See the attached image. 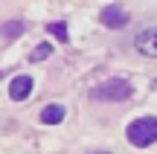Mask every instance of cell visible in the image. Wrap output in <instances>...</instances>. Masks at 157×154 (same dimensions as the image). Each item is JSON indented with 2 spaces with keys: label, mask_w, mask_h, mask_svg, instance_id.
I'll return each instance as SVG.
<instances>
[{
  "label": "cell",
  "mask_w": 157,
  "mask_h": 154,
  "mask_svg": "<svg viewBox=\"0 0 157 154\" xmlns=\"http://www.w3.org/2000/svg\"><path fill=\"white\" fill-rule=\"evenodd\" d=\"M125 137L137 148H148L151 143H157V116H140V119H134L125 128Z\"/></svg>",
  "instance_id": "obj_1"
},
{
  "label": "cell",
  "mask_w": 157,
  "mask_h": 154,
  "mask_svg": "<svg viewBox=\"0 0 157 154\" xmlns=\"http://www.w3.org/2000/svg\"><path fill=\"white\" fill-rule=\"evenodd\" d=\"M131 93H134V87L125 79H111V81H102L99 87H93L90 96L99 99V102H125Z\"/></svg>",
  "instance_id": "obj_2"
},
{
  "label": "cell",
  "mask_w": 157,
  "mask_h": 154,
  "mask_svg": "<svg viewBox=\"0 0 157 154\" xmlns=\"http://www.w3.org/2000/svg\"><path fill=\"white\" fill-rule=\"evenodd\" d=\"M99 21L105 23L108 29H122V26H128V12L122 9L119 3H113V6H105V9L99 12Z\"/></svg>",
  "instance_id": "obj_3"
},
{
  "label": "cell",
  "mask_w": 157,
  "mask_h": 154,
  "mask_svg": "<svg viewBox=\"0 0 157 154\" xmlns=\"http://www.w3.org/2000/svg\"><path fill=\"white\" fill-rule=\"evenodd\" d=\"M134 44H137V50H140L143 55H148V58H157V26H148V29H143V32L134 38Z\"/></svg>",
  "instance_id": "obj_4"
},
{
  "label": "cell",
  "mask_w": 157,
  "mask_h": 154,
  "mask_svg": "<svg viewBox=\"0 0 157 154\" xmlns=\"http://www.w3.org/2000/svg\"><path fill=\"white\" fill-rule=\"evenodd\" d=\"M29 93H32V79L29 76H15L9 85V96L15 102H23V99H29Z\"/></svg>",
  "instance_id": "obj_5"
},
{
  "label": "cell",
  "mask_w": 157,
  "mask_h": 154,
  "mask_svg": "<svg viewBox=\"0 0 157 154\" xmlns=\"http://www.w3.org/2000/svg\"><path fill=\"white\" fill-rule=\"evenodd\" d=\"M64 116H67V111H64L61 105H47V108L41 111V122H44V125H58V122H64Z\"/></svg>",
  "instance_id": "obj_6"
},
{
  "label": "cell",
  "mask_w": 157,
  "mask_h": 154,
  "mask_svg": "<svg viewBox=\"0 0 157 154\" xmlns=\"http://www.w3.org/2000/svg\"><path fill=\"white\" fill-rule=\"evenodd\" d=\"M52 55V47L50 44H41V47H35V50H32V55H29V58H32V61H44V58H50Z\"/></svg>",
  "instance_id": "obj_7"
},
{
  "label": "cell",
  "mask_w": 157,
  "mask_h": 154,
  "mask_svg": "<svg viewBox=\"0 0 157 154\" xmlns=\"http://www.w3.org/2000/svg\"><path fill=\"white\" fill-rule=\"evenodd\" d=\"M21 32H23V23L21 21H9L3 26V35H9V38H12V35H21Z\"/></svg>",
  "instance_id": "obj_8"
},
{
  "label": "cell",
  "mask_w": 157,
  "mask_h": 154,
  "mask_svg": "<svg viewBox=\"0 0 157 154\" xmlns=\"http://www.w3.org/2000/svg\"><path fill=\"white\" fill-rule=\"evenodd\" d=\"M50 32L58 35L61 41H67V26H64V23H50Z\"/></svg>",
  "instance_id": "obj_9"
},
{
  "label": "cell",
  "mask_w": 157,
  "mask_h": 154,
  "mask_svg": "<svg viewBox=\"0 0 157 154\" xmlns=\"http://www.w3.org/2000/svg\"><path fill=\"white\" fill-rule=\"evenodd\" d=\"M93 154H108V151H93Z\"/></svg>",
  "instance_id": "obj_10"
}]
</instances>
